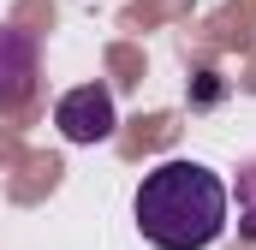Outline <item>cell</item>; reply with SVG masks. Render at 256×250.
<instances>
[{"mask_svg":"<svg viewBox=\"0 0 256 250\" xmlns=\"http://www.w3.org/2000/svg\"><path fill=\"white\" fill-rule=\"evenodd\" d=\"M238 232L256 238V167L238 173Z\"/></svg>","mask_w":256,"mask_h":250,"instance_id":"obj_4","label":"cell"},{"mask_svg":"<svg viewBox=\"0 0 256 250\" xmlns=\"http://www.w3.org/2000/svg\"><path fill=\"white\" fill-rule=\"evenodd\" d=\"M54 125H60L66 143H108L114 125H120V108H114V90L108 84H78L54 102Z\"/></svg>","mask_w":256,"mask_h":250,"instance_id":"obj_2","label":"cell"},{"mask_svg":"<svg viewBox=\"0 0 256 250\" xmlns=\"http://www.w3.org/2000/svg\"><path fill=\"white\" fill-rule=\"evenodd\" d=\"M36 42L30 30H0V114H18L30 96H36Z\"/></svg>","mask_w":256,"mask_h":250,"instance_id":"obj_3","label":"cell"},{"mask_svg":"<svg viewBox=\"0 0 256 250\" xmlns=\"http://www.w3.org/2000/svg\"><path fill=\"white\" fill-rule=\"evenodd\" d=\"M226 208H232V190L202 161H161L155 173H143L131 196L137 232L155 250H208L226 232Z\"/></svg>","mask_w":256,"mask_h":250,"instance_id":"obj_1","label":"cell"}]
</instances>
